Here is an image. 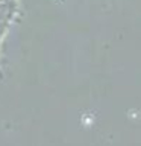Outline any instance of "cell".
<instances>
[{
  "mask_svg": "<svg viewBox=\"0 0 141 146\" xmlns=\"http://www.w3.org/2000/svg\"><path fill=\"white\" fill-rule=\"evenodd\" d=\"M2 3H6L9 5V6H14V8H17V0H0Z\"/></svg>",
  "mask_w": 141,
  "mask_h": 146,
  "instance_id": "6da1fadb",
  "label": "cell"
}]
</instances>
